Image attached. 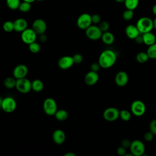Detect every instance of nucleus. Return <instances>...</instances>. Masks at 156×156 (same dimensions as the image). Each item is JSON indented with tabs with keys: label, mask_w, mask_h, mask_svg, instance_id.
Here are the masks:
<instances>
[{
	"label": "nucleus",
	"mask_w": 156,
	"mask_h": 156,
	"mask_svg": "<svg viewBox=\"0 0 156 156\" xmlns=\"http://www.w3.org/2000/svg\"><path fill=\"white\" fill-rule=\"evenodd\" d=\"M44 88L43 82L40 79H35L32 82V90L35 92H40Z\"/></svg>",
	"instance_id": "obj_24"
},
{
	"label": "nucleus",
	"mask_w": 156,
	"mask_h": 156,
	"mask_svg": "<svg viewBox=\"0 0 156 156\" xmlns=\"http://www.w3.org/2000/svg\"><path fill=\"white\" fill-rule=\"evenodd\" d=\"M76 24L79 29L86 30L92 24L91 15L87 13H82L77 18Z\"/></svg>",
	"instance_id": "obj_6"
},
{
	"label": "nucleus",
	"mask_w": 156,
	"mask_h": 156,
	"mask_svg": "<svg viewBox=\"0 0 156 156\" xmlns=\"http://www.w3.org/2000/svg\"><path fill=\"white\" fill-rule=\"evenodd\" d=\"M99 80V75L97 72L90 71L88 72L84 77L85 83L90 86L95 85Z\"/></svg>",
	"instance_id": "obj_16"
},
{
	"label": "nucleus",
	"mask_w": 156,
	"mask_h": 156,
	"mask_svg": "<svg viewBox=\"0 0 156 156\" xmlns=\"http://www.w3.org/2000/svg\"><path fill=\"white\" fill-rule=\"evenodd\" d=\"M103 117L107 121H114L119 118V110L113 107H108L104 111Z\"/></svg>",
	"instance_id": "obj_11"
},
{
	"label": "nucleus",
	"mask_w": 156,
	"mask_h": 156,
	"mask_svg": "<svg viewBox=\"0 0 156 156\" xmlns=\"http://www.w3.org/2000/svg\"><path fill=\"white\" fill-rule=\"evenodd\" d=\"M20 3V0H6V4L7 7L10 9L13 10L18 9Z\"/></svg>",
	"instance_id": "obj_28"
},
{
	"label": "nucleus",
	"mask_w": 156,
	"mask_h": 156,
	"mask_svg": "<svg viewBox=\"0 0 156 156\" xmlns=\"http://www.w3.org/2000/svg\"><path fill=\"white\" fill-rule=\"evenodd\" d=\"M129 149L130 153L133 156L143 155L145 152V146L144 143L139 140H135L131 141Z\"/></svg>",
	"instance_id": "obj_4"
},
{
	"label": "nucleus",
	"mask_w": 156,
	"mask_h": 156,
	"mask_svg": "<svg viewBox=\"0 0 156 156\" xmlns=\"http://www.w3.org/2000/svg\"><path fill=\"white\" fill-rule=\"evenodd\" d=\"M36 1H39V2H41V1H43V0H36Z\"/></svg>",
	"instance_id": "obj_50"
},
{
	"label": "nucleus",
	"mask_w": 156,
	"mask_h": 156,
	"mask_svg": "<svg viewBox=\"0 0 156 156\" xmlns=\"http://www.w3.org/2000/svg\"><path fill=\"white\" fill-rule=\"evenodd\" d=\"M52 140L57 144H63L66 140L65 133L61 129L55 130L52 133Z\"/></svg>",
	"instance_id": "obj_18"
},
{
	"label": "nucleus",
	"mask_w": 156,
	"mask_h": 156,
	"mask_svg": "<svg viewBox=\"0 0 156 156\" xmlns=\"http://www.w3.org/2000/svg\"><path fill=\"white\" fill-rule=\"evenodd\" d=\"M116 53L110 49H106L103 51L98 59V63L102 68H109L113 66L116 61Z\"/></svg>",
	"instance_id": "obj_1"
},
{
	"label": "nucleus",
	"mask_w": 156,
	"mask_h": 156,
	"mask_svg": "<svg viewBox=\"0 0 156 156\" xmlns=\"http://www.w3.org/2000/svg\"><path fill=\"white\" fill-rule=\"evenodd\" d=\"M102 32L99 27L96 25H91L85 30V35L88 38L91 40H98L101 38Z\"/></svg>",
	"instance_id": "obj_8"
},
{
	"label": "nucleus",
	"mask_w": 156,
	"mask_h": 156,
	"mask_svg": "<svg viewBox=\"0 0 156 156\" xmlns=\"http://www.w3.org/2000/svg\"><path fill=\"white\" fill-rule=\"evenodd\" d=\"M131 144V141L129 139H123L121 142V146L126 149L129 148Z\"/></svg>",
	"instance_id": "obj_40"
},
{
	"label": "nucleus",
	"mask_w": 156,
	"mask_h": 156,
	"mask_svg": "<svg viewBox=\"0 0 156 156\" xmlns=\"http://www.w3.org/2000/svg\"><path fill=\"white\" fill-rule=\"evenodd\" d=\"M72 57H73V58L74 63L75 64H80V63H82V62L83 60V57L80 54H79V53L75 54Z\"/></svg>",
	"instance_id": "obj_35"
},
{
	"label": "nucleus",
	"mask_w": 156,
	"mask_h": 156,
	"mask_svg": "<svg viewBox=\"0 0 156 156\" xmlns=\"http://www.w3.org/2000/svg\"><path fill=\"white\" fill-rule=\"evenodd\" d=\"M54 116L56 119L60 121H63L66 120L68 118V114L66 110L64 109H60L57 110L54 114Z\"/></svg>",
	"instance_id": "obj_23"
},
{
	"label": "nucleus",
	"mask_w": 156,
	"mask_h": 156,
	"mask_svg": "<svg viewBox=\"0 0 156 156\" xmlns=\"http://www.w3.org/2000/svg\"><path fill=\"white\" fill-rule=\"evenodd\" d=\"M2 98L0 96V108H1V105H2Z\"/></svg>",
	"instance_id": "obj_49"
},
{
	"label": "nucleus",
	"mask_w": 156,
	"mask_h": 156,
	"mask_svg": "<svg viewBox=\"0 0 156 156\" xmlns=\"http://www.w3.org/2000/svg\"><path fill=\"white\" fill-rule=\"evenodd\" d=\"M15 88L21 93H27L32 90V82L26 77L18 79Z\"/></svg>",
	"instance_id": "obj_3"
},
{
	"label": "nucleus",
	"mask_w": 156,
	"mask_h": 156,
	"mask_svg": "<svg viewBox=\"0 0 156 156\" xmlns=\"http://www.w3.org/2000/svg\"><path fill=\"white\" fill-rule=\"evenodd\" d=\"M142 37L143 43L148 46L156 43V37L151 31L142 34Z\"/></svg>",
	"instance_id": "obj_20"
},
{
	"label": "nucleus",
	"mask_w": 156,
	"mask_h": 156,
	"mask_svg": "<svg viewBox=\"0 0 156 156\" xmlns=\"http://www.w3.org/2000/svg\"><path fill=\"white\" fill-rule=\"evenodd\" d=\"M125 34L126 36L130 38L135 40L139 35L141 34L136 25L129 24L125 29Z\"/></svg>",
	"instance_id": "obj_17"
},
{
	"label": "nucleus",
	"mask_w": 156,
	"mask_h": 156,
	"mask_svg": "<svg viewBox=\"0 0 156 156\" xmlns=\"http://www.w3.org/2000/svg\"><path fill=\"white\" fill-rule=\"evenodd\" d=\"M14 30L18 32H22L26 29L27 28V21L23 18H19L16 19L13 21Z\"/></svg>",
	"instance_id": "obj_19"
},
{
	"label": "nucleus",
	"mask_w": 156,
	"mask_h": 156,
	"mask_svg": "<svg viewBox=\"0 0 156 156\" xmlns=\"http://www.w3.org/2000/svg\"><path fill=\"white\" fill-rule=\"evenodd\" d=\"M64 155H65V156H76V155L75 154L73 153V152H67V153H65Z\"/></svg>",
	"instance_id": "obj_44"
},
{
	"label": "nucleus",
	"mask_w": 156,
	"mask_h": 156,
	"mask_svg": "<svg viewBox=\"0 0 156 156\" xmlns=\"http://www.w3.org/2000/svg\"><path fill=\"white\" fill-rule=\"evenodd\" d=\"M16 79L13 77H7L4 80V85L8 89H12L16 87Z\"/></svg>",
	"instance_id": "obj_22"
},
{
	"label": "nucleus",
	"mask_w": 156,
	"mask_h": 156,
	"mask_svg": "<svg viewBox=\"0 0 156 156\" xmlns=\"http://www.w3.org/2000/svg\"><path fill=\"white\" fill-rule=\"evenodd\" d=\"M43 107L44 113L49 116L54 115L58 110L57 102L52 98H48L44 101Z\"/></svg>",
	"instance_id": "obj_5"
},
{
	"label": "nucleus",
	"mask_w": 156,
	"mask_h": 156,
	"mask_svg": "<svg viewBox=\"0 0 156 156\" xmlns=\"http://www.w3.org/2000/svg\"><path fill=\"white\" fill-rule=\"evenodd\" d=\"M152 13L154 15L156 16V4L154 5V6L152 7Z\"/></svg>",
	"instance_id": "obj_45"
},
{
	"label": "nucleus",
	"mask_w": 156,
	"mask_h": 156,
	"mask_svg": "<svg viewBox=\"0 0 156 156\" xmlns=\"http://www.w3.org/2000/svg\"><path fill=\"white\" fill-rule=\"evenodd\" d=\"M116 2H119V3H122V2H124L125 0H115Z\"/></svg>",
	"instance_id": "obj_48"
},
{
	"label": "nucleus",
	"mask_w": 156,
	"mask_h": 156,
	"mask_svg": "<svg viewBox=\"0 0 156 156\" xmlns=\"http://www.w3.org/2000/svg\"><path fill=\"white\" fill-rule=\"evenodd\" d=\"M136 26L141 34L151 32L154 29L153 20L147 16L139 18L136 22Z\"/></svg>",
	"instance_id": "obj_2"
},
{
	"label": "nucleus",
	"mask_w": 156,
	"mask_h": 156,
	"mask_svg": "<svg viewBox=\"0 0 156 156\" xmlns=\"http://www.w3.org/2000/svg\"><path fill=\"white\" fill-rule=\"evenodd\" d=\"M74 64L72 56L65 55L60 57L58 61V66L62 69H68Z\"/></svg>",
	"instance_id": "obj_14"
},
{
	"label": "nucleus",
	"mask_w": 156,
	"mask_h": 156,
	"mask_svg": "<svg viewBox=\"0 0 156 156\" xmlns=\"http://www.w3.org/2000/svg\"><path fill=\"white\" fill-rule=\"evenodd\" d=\"M129 81V76L126 72L120 71L116 74L115 77V82L119 87H124L126 85Z\"/></svg>",
	"instance_id": "obj_15"
},
{
	"label": "nucleus",
	"mask_w": 156,
	"mask_h": 156,
	"mask_svg": "<svg viewBox=\"0 0 156 156\" xmlns=\"http://www.w3.org/2000/svg\"><path fill=\"white\" fill-rule=\"evenodd\" d=\"M149 57L146 52H140L136 55V60L140 63H144L149 60Z\"/></svg>",
	"instance_id": "obj_26"
},
{
	"label": "nucleus",
	"mask_w": 156,
	"mask_h": 156,
	"mask_svg": "<svg viewBox=\"0 0 156 156\" xmlns=\"http://www.w3.org/2000/svg\"><path fill=\"white\" fill-rule=\"evenodd\" d=\"M27 73L28 68L24 64H19L16 65L13 71V76L16 79L26 77Z\"/></svg>",
	"instance_id": "obj_13"
},
{
	"label": "nucleus",
	"mask_w": 156,
	"mask_h": 156,
	"mask_svg": "<svg viewBox=\"0 0 156 156\" xmlns=\"http://www.w3.org/2000/svg\"><path fill=\"white\" fill-rule=\"evenodd\" d=\"M16 108V102L15 99L10 96H7L3 98L1 108L6 113H12Z\"/></svg>",
	"instance_id": "obj_7"
},
{
	"label": "nucleus",
	"mask_w": 156,
	"mask_h": 156,
	"mask_svg": "<svg viewBox=\"0 0 156 156\" xmlns=\"http://www.w3.org/2000/svg\"><path fill=\"white\" fill-rule=\"evenodd\" d=\"M28 45H29V46H28L29 49L32 53L37 54L40 51V49H41L40 45L38 43H37L36 41L32 42V43H31L30 44H29Z\"/></svg>",
	"instance_id": "obj_32"
},
{
	"label": "nucleus",
	"mask_w": 156,
	"mask_h": 156,
	"mask_svg": "<svg viewBox=\"0 0 156 156\" xmlns=\"http://www.w3.org/2000/svg\"><path fill=\"white\" fill-rule=\"evenodd\" d=\"M124 3L127 9L134 10L138 6L139 0H125Z\"/></svg>",
	"instance_id": "obj_25"
},
{
	"label": "nucleus",
	"mask_w": 156,
	"mask_h": 156,
	"mask_svg": "<svg viewBox=\"0 0 156 156\" xmlns=\"http://www.w3.org/2000/svg\"><path fill=\"white\" fill-rule=\"evenodd\" d=\"M37 34L32 28H27L21 32V38L23 43L29 44L32 42L35 41Z\"/></svg>",
	"instance_id": "obj_10"
},
{
	"label": "nucleus",
	"mask_w": 156,
	"mask_h": 156,
	"mask_svg": "<svg viewBox=\"0 0 156 156\" xmlns=\"http://www.w3.org/2000/svg\"><path fill=\"white\" fill-rule=\"evenodd\" d=\"M30 9H31V3H29L26 1L21 2L18 8L20 11L24 13L28 12L29 11H30Z\"/></svg>",
	"instance_id": "obj_29"
},
{
	"label": "nucleus",
	"mask_w": 156,
	"mask_h": 156,
	"mask_svg": "<svg viewBox=\"0 0 156 156\" xmlns=\"http://www.w3.org/2000/svg\"><path fill=\"white\" fill-rule=\"evenodd\" d=\"M39 39H40V41L41 42L44 43V42L46 41V40H47V36H46L44 34H41V35H40Z\"/></svg>",
	"instance_id": "obj_42"
},
{
	"label": "nucleus",
	"mask_w": 156,
	"mask_h": 156,
	"mask_svg": "<svg viewBox=\"0 0 156 156\" xmlns=\"http://www.w3.org/2000/svg\"><path fill=\"white\" fill-rule=\"evenodd\" d=\"M119 118L124 121H128L131 119V113L127 110L119 111Z\"/></svg>",
	"instance_id": "obj_30"
},
{
	"label": "nucleus",
	"mask_w": 156,
	"mask_h": 156,
	"mask_svg": "<svg viewBox=\"0 0 156 156\" xmlns=\"http://www.w3.org/2000/svg\"><path fill=\"white\" fill-rule=\"evenodd\" d=\"M154 135L151 131H149L144 133V139L146 141H151L154 138Z\"/></svg>",
	"instance_id": "obj_38"
},
{
	"label": "nucleus",
	"mask_w": 156,
	"mask_h": 156,
	"mask_svg": "<svg viewBox=\"0 0 156 156\" xmlns=\"http://www.w3.org/2000/svg\"><path fill=\"white\" fill-rule=\"evenodd\" d=\"M122 18L125 21H130L133 17V10L126 9V10H124V12L122 13Z\"/></svg>",
	"instance_id": "obj_33"
},
{
	"label": "nucleus",
	"mask_w": 156,
	"mask_h": 156,
	"mask_svg": "<svg viewBox=\"0 0 156 156\" xmlns=\"http://www.w3.org/2000/svg\"><path fill=\"white\" fill-rule=\"evenodd\" d=\"M3 30L6 32H11L14 30L13 22L11 21H6L2 24Z\"/></svg>",
	"instance_id": "obj_31"
},
{
	"label": "nucleus",
	"mask_w": 156,
	"mask_h": 156,
	"mask_svg": "<svg viewBox=\"0 0 156 156\" xmlns=\"http://www.w3.org/2000/svg\"><path fill=\"white\" fill-rule=\"evenodd\" d=\"M91 21L93 24H99L101 21V16L97 13H94L91 15Z\"/></svg>",
	"instance_id": "obj_37"
},
{
	"label": "nucleus",
	"mask_w": 156,
	"mask_h": 156,
	"mask_svg": "<svg viewBox=\"0 0 156 156\" xmlns=\"http://www.w3.org/2000/svg\"><path fill=\"white\" fill-rule=\"evenodd\" d=\"M146 52L149 58L155 59L156 58V43L149 46Z\"/></svg>",
	"instance_id": "obj_27"
},
{
	"label": "nucleus",
	"mask_w": 156,
	"mask_h": 156,
	"mask_svg": "<svg viewBox=\"0 0 156 156\" xmlns=\"http://www.w3.org/2000/svg\"><path fill=\"white\" fill-rule=\"evenodd\" d=\"M23 1H26V2H29V3H32L34 2V1H35L36 0H23Z\"/></svg>",
	"instance_id": "obj_47"
},
{
	"label": "nucleus",
	"mask_w": 156,
	"mask_h": 156,
	"mask_svg": "<svg viewBox=\"0 0 156 156\" xmlns=\"http://www.w3.org/2000/svg\"><path fill=\"white\" fill-rule=\"evenodd\" d=\"M149 131L156 135V119H152L149 123Z\"/></svg>",
	"instance_id": "obj_36"
},
{
	"label": "nucleus",
	"mask_w": 156,
	"mask_h": 156,
	"mask_svg": "<svg viewBox=\"0 0 156 156\" xmlns=\"http://www.w3.org/2000/svg\"><path fill=\"white\" fill-rule=\"evenodd\" d=\"M116 152L120 156H125L126 154V149L121 146L117 148Z\"/></svg>",
	"instance_id": "obj_41"
},
{
	"label": "nucleus",
	"mask_w": 156,
	"mask_h": 156,
	"mask_svg": "<svg viewBox=\"0 0 156 156\" xmlns=\"http://www.w3.org/2000/svg\"><path fill=\"white\" fill-rule=\"evenodd\" d=\"M101 39L102 40V42L104 44L110 45V44H112V43H113V42L115 41V37L112 32H110L108 30V31L102 32Z\"/></svg>",
	"instance_id": "obj_21"
},
{
	"label": "nucleus",
	"mask_w": 156,
	"mask_h": 156,
	"mask_svg": "<svg viewBox=\"0 0 156 156\" xmlns=\"http://www.w3.org/2000/svg\"><path fill=\"white\" fill-rule=\"evenodd\" d=\"M99 27L100 28V29L101 30V31L102 32H106V31H108L109 28H110V24L109 23L106 21H101L99 23Z\"/></svg>",
	"instance_id": "obj_34"
},
{
	"label": "nucleus",
	"mask_w": 156,
	"mask_h": 156,
	"mask_svg": "<svg viewBox=\"0 0 156 156\" xmlns=\"http://www.w3.org/2000/svg\"><path fill=\"white\" fill-rule=\"evenodd\" d=\"M139 35L135 39V40L136 41V42L138 44H141L142 43H143V37H142V35Z\"/></svg>",
	"instance_id": "obj_43"
},
{
	"label": "nucleus",
	"mask_w": 156,
	"mask_h": 156,
	"mask_svg": "<svg viewBox=\"0 0 156 156\" xmlns=\"http://www.w3.org/2000/svg\"><path fill=\"white\" fill-rule=\"evenodd\" d=\"M153 23H154V28L156 29V17L153 20Z\"/></svg>",
	"instance_id": "obj_46"
},
{
	"label": "nucleus",
	"mask_w": 156,
	"mask_h": 156,
	"mask_svg": "<svg viewBox=\"0 0 156 156\" xmlns=\"http://www.w3.org/2000/svg\"><path fill=\"white\" fill-rule=\"evenodd\" d=\"M101 66L99 65V63L98 62H94V63H93L91 66H90V69H91V71H94V72H98L99 70L101 68Z\"/></svg>",
	"instance_id": "obj_39"
},
{
	"label": "nucleus",
	"mask_w": 156,
	"mask_h": 156,
	"mask_svg": "<svg viewBox=\"0 0 156 156\" xmlns=\"http://www.w3.org/2000/svg\"><path fill=\"white\" fill-rule=\"evenodd\" d=\"M130 110L132 114L136 116L143 115L146 112V105L144 103L140 100H135L132 102Z\"/></svg>",
	"instance_id": "obj_9"
},
{
	"label": "nucleus",
	"mask_w": 156,
	"mask_h": 156,
	"mask_svg": "<svg viewBox=\"0 0 156 156\" xmlns=\"http://www.w3.org/2000/svg\"><path fill=\"white\" fill-rule=\"evenodd\" d=\"M32 29L38 35L44 34L47 29V24L44 20L41 18L36 19L34 21Z\"/></svg>",
	"instance_id": "obj_12"
}]
</instances>
